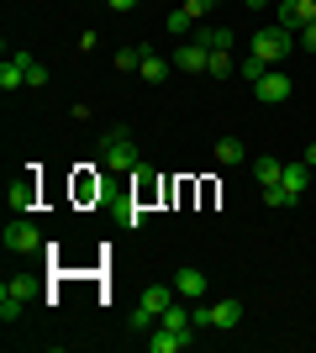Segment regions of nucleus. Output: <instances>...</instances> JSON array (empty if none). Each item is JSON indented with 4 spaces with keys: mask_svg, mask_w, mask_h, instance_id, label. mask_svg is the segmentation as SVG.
Returning a JSON list of instances; mask_svg holds the SVG:
<instances>
[{
    "mask_svg": "<svg viewBox=\"0 0 316 353\" xmlns=\"http://www.w3.org/2000/svg\"><path fill=\"white\" fill-rule=\"evenodd\" d=\"M101 163H105V169H143V163H137V137L127 132V127H105Z\"/></svg>",
    "mask_w": 316,
    "mask_h": 353,
    "instance_id": "obj_1",
    "label": "nucleus"
},
{
    "mask_svg": "<svg viewBox=\"0 0 316 353\" xmlns=\"http://www.w3.org/2000/svg\"><path fill=\"white\" fill-rule=\"evenodd\" d=\"M290 48H301V43H295V32L274 21V27H264V32L253 37V59H258V63H269V69H274V63L285 59Z\"/></svg>",
    "mask_w": 316,
    "mask_h": 353,
    "instance_id": "obj_2",
    "label": "nucleus"
},
{
    "mask_svg": "<svg viewBox=\"0 0 316 353\" xmlns=\"http://www.w3.org/2000/svg\"><path fill=\"white\" fill-rule=\"evenodd\" d=\"M196 327H211V332H232L242 322V301H200L196 311Z\"/></svg>",
    "mask_w": 316,
    "mask_h": 353,
    "instance_id": "obj_3",
    "label": "nucleus"
},
{
    "mask_svg": "<svg viewBox=\"0 0 316 353\" xmlns=\"http://www.w3.org/2000/svg\"><path fill=\"white\" fill-rule=\"evenodd\" d=\"M290 90H295V79H290V74L274 63V69H264V79L253 85V95H258L264 105H285V101H290Z\"/></svg>",
    "mask_w": 316,
    "mask_h": 353,
    "instance_id": "obj_4",
    "label": "nucleus"
},
{
    "mask_svg": "<svg viewBox=\"0 0 316 353\" xmlns=\"http://www.w3.org/2000/svg\"><path fill=\"white\" fill-rule=\"evenodd\" d=\"M27 295H32V280H6L0 285V322H21Z\"/></svg>",
    "mask_w": 316,
    "mask_h": 353,
    "instance_id": "obj_5",
    "label": "nucleus"
},
{
    "mask_svg": "<svg viewBox=\"0 0 316 353\" xmlns=\"http://www.w3.org/2000/svg\"><path fill=\"white\" fill-rule=\"evenodd\" d=\"M6 253H37L43 248V232L32 227V221H6Z\"/></svg>",
    "mask_w": 316,
    "mask_h": 353,
    "instance_id": "obj_6",
    "label": "nucleus"
},
{
    "mask_svg": "<svg viewBox=\"0 0 316 353\" xmlns=\"http://www.w3.org/2000/svg\"><path fill=\"white\" fill-rule=\"evenodd\" d=\"M206 63H211V48L196 43V37L174 48V69H185V74H206Z\"/></svg>",
    "mask_w": 316,
    "mask_h": 353,
    "instance_id": "obj_7",
    "label": "nucleus"
},
{
    "mask_svg": "<svg viewBox=\"0 0 316 353\" xmlns=\"http://www.w3.org/2000/svg\"><path fill=\"white\" fill-rule=\"evenodd\" d=\"M174 290H180L185 301H200V295H211V280H206V269H196V264H185L180 274H174Z\"/></svg>",
    "mask_w": 316,
    "mask_h": 353,
    "instance_id": "obj_8",
    "label": "nucleus"
},
{
    "mask_svg": "<svg viewBox=\"0 0 316 353\" xmlns=\"http://www.w3.org/2000/svg\"><path fill=\"white\" fill-rule=\"evenodd\" d=\"M311 21H316V0H285V6H280V27L301 32V27H311Z\"/></svg>",
    "mask_w": 316,
    "mask_h": 353,
    "instance_id": "obj_9",
    "label": "nucleus"
},
{
    "mask_svg": "<svg viewBox=\"0 0 316 353\" xmlns=\"http://www.w3.org/2000/svg\"><path fill=\"white\" fill-rule=\"evenodd\" d=\"M190 343L196 338H185V332H174V327H164V322L148 332V353H180V348H190Z\"/></svg>",
    "mask_w": 316,
    "mask_h": 353,
    "instance_id": "obj_10",
    "label": "nucleus"
},
{
    "mask_svg": "<svg viewBox=\"0 0 316 353\" xmlns=\"http://www.w3.org/2000/svg\"><path fill=\"white\" fill-rule=\"evenodd\" d=\"M27 85V63H21V48L0 59V90H21Z\"/></svg>",
    "mask_w": 316,
    "mask_h": 353,
    "instance_id": "obj_11",
    "label": "nucleus"
},
{
    "mask_svg": "<svg viewBox=\"0 0 316 353\" xmlns=\"http://www.w3.org/2000/svg\"><path fill=\"white\" fill-rule=\"evenodd\" d=\"M174 295H180V290H174V285H148L137 306H143V311H153V316H164V311L174 306Z\"/></svg>",
    "mask_w": 316,
    "mask_h": 353,
    "instance_id": "obj_12",
    "label": "nucleus"
},
{
    "mask_svg": "<svg viewBox=\"0 0 316 353\" xmlns=\"http://www.w3.org/2000/svg\"><path fill=\"white\" fill-rule=\"evenodd\" d=\"M306 174H311V163H285V174H280V185H285V195L290 201H301V190H306Z\"/></svg>",
    "mask_w": 316,
    "mask_h": 353,
    "instance_id": "obj_13",
    "label": "nucleus"
},
{
    "mask_svg": "<svg viewBox=\"0 0 316 353\" xmlns=\"http://www.w3.org/2000/svg\"><path fill=\"white\" fill-rule=\"evenodd\" d=\"M169 69H174L169 59H158V53H143V69H137V74H143V85H164Z\"/></svg>",
    "mask_w": 316,
    "mask_h": 353,
    "instance_id": "obj_14",
    "label": "nucleus"
},
{
    "mask_svg": "<svg viewBox=\"0 0 316 353\" xmlns=\"http://www.w3.org/2000/svg\"><path fill=\"white\" fill-rule=\"evenodd\" d=\"M280 174H285V163H280V159H269V153H264V159L253 163V179H258V185H280Z\"/></svg>",
    "mask_w": 316,
    "mask_h": 353,
    "instance_id": "obj_15",
    "label": "nucleus"
},
{
    "mask_svg": "<svg viewBox=\"0 0 316 353\" xmlns=\"http://www.w3.org/2000/svg\"><path fill=\"white\" fill-rule=\"evenodd\" d=\"M158 322H164V327H174V332H185V338L196 332V316H190V311H185V306H169L164 316H158Z\"/></svg>",
    "mask_w": 316,
    "mask_h": 353,
    "instance_id": "obj_16",
    "label": "nucleus"
},
{
    "mask_svg": "<svg viewBox=\"0 0 316 353\" xmlns=\"http://www.w3.org/2000/svg\"><path fill=\"white\" fill-rule=\"evenodd\" d=\"M248 159V148L238 143V137H222V143H216V163H227V169H232V163H242Z\"/></svg>",
    "mask_w": 316,
    "mask_h": 353,
    "instance_id": "obj_17",
    "label": "nucleus"
},
{
    "mask_svg": "<svg viewBox=\"0 0 316 353\" xmlns=\"http://www.w3.org/2000/svg\"><path fill=\"white\" fill-rule=\"evenodd\" d=\"M164 27H169V37H190V32H196V16H190V11L180 6V11H169V21H164Z\"/></svg>",
    "mask_w": 316,
    "mask_h": 353,
    "instance_id": "obj_18",
    "label": "nucleus"
},
{
    "mask_svg": "<svg viewBox=\"0 0 316 353\" xmlns=\"http://www.w3.org/2000/svg\"><path fill=\"white\" fill-rule=\"evenodd\" d=\"M206 74H216V79H222V74H232V53H227V48H211V63H206Z\"/></svg>",
    "mask_w": 316,
    "mask_h": 353,
    "instance_id": "obj_19",
    "label": "nucleus"
},
{
    "mask_svg": "<svg viewBox=\"0 0 316 353\" xmlns=\"http://www.w3.org/2000/svg\"><path fill=\"white\" fill-rule=\"evenodd\" d=\"M264 69H269V63H258L253 53H248V59L238 63V74H242V79H248V85H258V79H264Z\"/></svg>",
    "mask_w": 316,
    "mask_h": 353,
    "instance_id": "obj_20",
    "label": "nucleus"
},
{
    "mask_svg": "<svg viewBox=\"0 0 316 353\" xmlns=\"http://www.w3.org/2000/svg\"><path fill=\"white\" fill-rule=\"evenodd\" d=\"M21 63H27V85H48V69H43L37 59H32L27 48H21Z\"/></svg>",
    "mask_w": 316,
    "mask_h": 353,
    "instance_id": "obj_21",
    "label": "nucleus"
},
{
    "mask_svg": "<svg viewBox=\"0 0 316 353\" xmlns=\"http://www.w3.org/2000/svg\"><path fill=\"white\" fill-rule=\"evenodd\" d=\"M143 53H148V48H121V53H116V69H143Z\"/></svg>",
    "mask_w": 316,
    "mask_h": 353,
    "instance_id": "obj_22",
    "label": "nucleus"
},
{
    "mask_svg": "<svg viewBox=\"0 0 316 353\" xmlns=\"http://www.w3.org/2000/svg\"><path fill=\"white\" fill-rule=\"evenodd\" d=\"M264 201H269L274 211H285V206H295V201H290V195H285V185H264Z\"/></svg>",
    "mask_w": 316,
    "mask_h": 353,
    "instance_id": "obj_23",
    "label": "nucleus"
},
{
    "mask_svg": "<svg viewBox=\"0 0 316 353\" xmlns=\"http://www.w3.org/2000/svg\"><path fill=\"white\" fill-rule=\"evenodd\" d=\"M153 327H158V316H153V311H143V306H137V311H132V332H153Z\"/></svg>",
    "mask_w": 316,
    "mask_h": 353,
    "instance_id": "obj_24",
    "label": "nucleus"
},
{
    "mask_svg": "<svg viewBox=\"0 0 316 353\" xmlns=\"http://www.w3.org/2000/svg\"><path fill=\"white\" fill-rule=\"evenodd\" d=\"M27 201H32V179H21V185L11 190V206H27Z\"/></svg>",
    "mask_w": 316,
    "mask_h": 353,
    "instance_id": "obj_25",
    "label": "nucleus"
},
{
    "mask_svg": "<svg viewBox=\"0 0 316 353\" xmlns=\"http://www.w3.org/2000/svg\"><path fill=\"white\" fill-rule=\"evenodd\" d=\"M295 43H301L306 53H316V21H311V27H301V37H295Z\"/></svg>",
    "mask_w": 316,
    "mask_h": 353,
    "instance_id": "obj_26",
    "label": "nucleus"
},
{
    "mask_svg": "<svg viewBox=\"0 0 316 353\" xmlns=\"http://www.w3.org/2000/svg\"><path fill=\"white\" fill-rule=\"evenodd\" d=\"M211 6H216V0H185V11L196 16V21H200V16H206V11H211Z\"/></svg>",
    "mask_w": 316,
    "mask_h": 353,
    "instance_id": "obj_27",
    "label": "nucleus"
},
{
    "mask_svg": "<svg viewBox=\"0 0 316 353\" xmlns=\"http://www.w3.org/2000/svg\"><path fill=\"white\" fill-rule=\"evenodd\" d=\"M105 6H111V11H132L137 0H105Z\"/></svg>",
    "mask_w": 316,
    "mask_h": 353,
    "instance_id": "obj_28",
    "label": "nucleus"
},
{
    "mask_svg": "<svg viewBox=\"0 0 316 353\" xmlns=\"http://www.w3.org/2000/svg\"><path fill=\"white\" fill-rule=\"evenodd\" d=\"M306 163H311V169H316V143H311V148H306Z\"/></svg>",
    "mask_w": 316,
    "mask_h": 353,
    "instance_id": "obj_29",
    "label": "nucleus"
},
{
    "mask_svg": "<svg viewBox=\"0 0 316 353\" xmlns=\"http://www.w3.org/2000/svg\"><path fill=\"white\" fill-rule=\"evenodd\" d=\"M242 6H253V11H264V6H269V0H242Z\"/></svg>",
    "mask_w": 316,
    "mask_h": 353,
    "instance_id": "obj_30",
    "label": "nucleus"
}]
</instances>
